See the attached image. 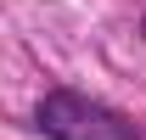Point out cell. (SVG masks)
I'll list each match as a JSON object with an SVG mask.
<instances>
[{
  "label": "cell",
  "mask_w": 146,
  "mask_h": 140,
  "mask_svg": "<svg viewBox=\"0 0 146 140\" xmlns=\"http://www.w3.org/2000/svg\"><path fill=\"white\" fill-rule=\"evenodd\" d=\"M34 123L51 140H141L124 112H112V106L90 101V95H79V90H51V95L34 106Z\"/></svg>",
  "instance_id": "6da1fadb"
},
{
  "label": "cell",
  "mask_w": 146,
  "mask_h": 140,
  "mask_svg": "<svg viewBox=\"0 0 146 140\" xmlns=\"http://www.w3.org/2000/svg\"><path fill=\"white\" fill-rule=\"evenodd\" d=\"M141 39H146V17H141Z\"/></svg>",
  "instance_id": "7a4b0ae2"
}]
</instances>
